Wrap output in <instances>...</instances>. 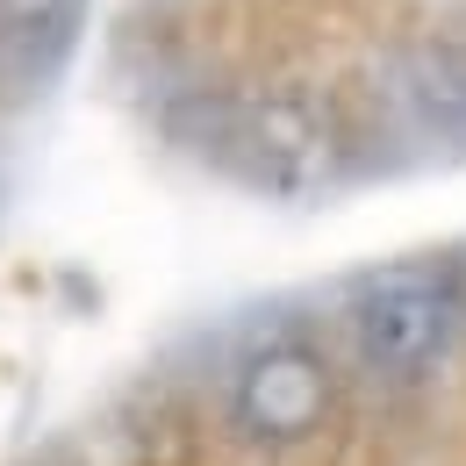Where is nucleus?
Listing matches in <instances>:
<instances>
[{
	"mask_svg": "<svg viewBox=\"0 0 466 466\" xmlns=\"http://www.w3.org/2000/svg\"><path fill=\"white\" fill-rule=\"evenodd\" d=\"M166 144L244 194L301 201L345 166V122L301 79H194L158 108Z\"/></svg>",
	"mask_w": 466,
	"mask_h": 466,
	"instance_id": "obj_1",
	"label": "nucleus"
},
{
	"mask_svg": "<svg viewBox=\"0 0 466 466\" xmlns=\"http://www.w3.org/2000/svg\"><path fill=\"white\" fill-rule=\"evenodd\" d=\"M345 359L288 309L251 316L216 366V438L237 460L294 466L323 452L345 423Z\"/></svg>",
	"mask_w": 466,
	"mask_h": 466,
	"instance_id": "obj_2",
	"label": "nucleus"
},
{
	"mask_svg": "<svg viewBox=\"0 0 466 466\" xmlns=\"http://www.w3.org/2000/svg\"><path fill=\"white\" fill-rule=\"evenodd\" d=\"M338 330H345V366L373 395L388 402L431 395L466 351V266L445 251L366 266L345 288Z\"/></svg>",
	"mask_w": 466,
	"mask_h": 466,
	"instance_id": "obj_3",
	"label": "nucleus"
},
{
	"mask_svg": "<svg viewBox=\"0 0 466 466\" xmlns=\"http://www.w3.org/2000/svg\"><path fill=\"white\" fill-rule=\"evenodd\" d=\"M94 0H0V116H22L58 94L86 44Z\"/></svg>",
	"mask_w": 466,
	"mask_h": 466,
	"instance_id": "obj_4",
	"label": "nucleus"
},
{
	"mask_svg": "<svg viewBox=\"0 0 466 466\" xmlns=\"http://www.w3.org/2000/svg\"><path fill=\"white\" fill-rule=\"evenodd\" d=\"M29 466H79L72 452H44V460H29Z\"/></svg>",
	"mask_w": 466,
	"mask_h": 466,
	"instance_id": "obj_5",
	"label": "nucleus"
}]
</instances>
